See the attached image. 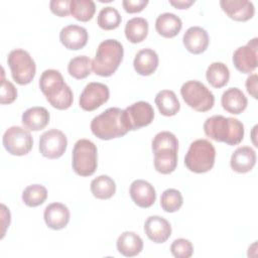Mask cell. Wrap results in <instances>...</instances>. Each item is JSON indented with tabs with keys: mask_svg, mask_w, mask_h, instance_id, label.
Returning a JSON list of instances; mask_svg holds the SVG:
<instances>
[{
	"mask_svg": "<svg viewBox=\"0 0 258 258\" xmlns=\"http://www.w3.org/2000/svg\"><path fill=\"white\" fill-rule=\"evenodd\" d=\"M46 226L52 230H61L70 221V211L61 203H52L46 206L43 213Z\"/></svg>",
	"mask_w": 258,
	"mask_h": 258,
	"instance_id": "d6986e66",
	"label": "cell"
},
{
	"mask_svg": "<svg viewBox=\"0 0 258 258\" xmlns=\"http://www.w3.org/2000/svg\"><path fill=\"white\" fill-rule=\"evenodd\" d=\"M154 102L158 108V111L163 116H173L180 109L179 101L175 93L171 90L159 91L155 96Z\"/></svg>",
	"mask_w": 258,
	"mask_h": 258,
	"instance_id": "4316f807",
	"label": "cell"
},
{
	"mask_svg": "<svg viewBox=\"0 0 258 258\" xmlns=\"http://www.w3.org/2000/svg\"><path fill=\"white\" fill-rule=\"evenodd\" d=\"M182 41L187 51L194 54H200L208 48L210 39L208 32L203 27L191 26L184 32Z\"/></svg>",
	"mask_w": 258,
	"mask_h": 258,
	"instance_id": "ac0fdd59",
	"label": "cell"
},
{
	"mask_svg": "<svg viewBox=\"0 0 258 258\" xmlns=\"http://www.w3.org/2000/svg\"><path fill=\"white\" fill-rule=\"evenodd\" d=\"M246 88L248 93L254 99H257V75L256 74H252L247 78Z\"/></svg>",
	"mask_w": 258,
	"mask_h": 258,
	"instance_id": "60d3db41",
	"label": "cell"
},
{
	"mask_svg": "<svg viewBox=\"0 0 258 258\" xmlns=\"http://www.w3.org/2000/svg\"><path fill=\"white\" fill-rule=\"evenodd\" d=\"M257 49V37L252 38L245 45L239 46L233 53V63L235 68L243 74H250L254 72L258 64Z\"/></svg>",
	"mask_w": 258,
	"mask_h": 258,
	"instance_id": "4fadbf2b",
	"label": "cell"
},
{
	"mask_svg": "<svg viewBox=\"0 0 258 258\" xmlns=\"http://www.w3.org/2000/svg\"><path fill=\"white\" fill-rule=\"evenodd\" d=\"M121 20V15L116 8L112 6H106L100 10L97 23L102 29L112 30L120 25Z\"/></svg>",
	"mask_w": 258,
	"mask_h": 258,
	"instance_id": "836d02e7",
	"label": "cell"
},
{
	"mask_svg": "<svg viewBox=\"0 0 258 258\" xmlns=\"http://www.w3.org/2000/svg\"><path fill=\"white\" fill-rule=\"evenodd\" d=\"M92 71V60L87 55H78L73 57L68 64L69 74L77 79L83 80L90 76Z\"/></svg>",
	"mask_w": 258,
	"mask_h": 258,
	"instance_id": "1f68e13d",
	"label": "cell"
},
{
	"mask_svg": "<svg viewBox=\"0 0 258 258\" xmlns=\"http://www.w3.org/2000/svg\"><path fill=\"white\" fill-rule=\"evenodd\" d=\"M91 131L102 140L124 136L129 130L123 120V110L117 107L108 108L92 120Z\"/></svg>",
	"mask_w": 258,
	"mask_h": 258,
	"instance_id": "277c9868",
	"label": "cell"
},
{
	"mask_svg": "<svg viewBox=\"0 0 258 258\" xmlns=\"http://www.w3.org/2000/svg\"><path fill=\"white\" fill-rule=\"evenodd\" d=\"M171 148L178 150V140L176 136L169 131H161L157 133L152 140V151L159 149Z\"/></svg>",
	"mask_w": 258,
	"mask_h": 258,
	"instance_id": "d590c367",
	"label": "cell"
},
{
	"mask_svg": "<svg viewBox=\"0 0 258 258\" xmlns=\"http://www.w3.org/2000/svg\"><path fill=\"white\" fill-rule=\"evenodd\" d=\"M183 101L198 112H207L215 104L214 94L201 82L192 80L185 82L180 88Z\"/></svg>",
	"mask_w": 258,
	"mask_h": 258,
	"instance_id": "52a82bcc",
	"label": "cell"
},
{
	"mask_svg": "<svg viewBox=\"0 0 258 258\" xmlns=\"http://www.w3.org/2000/svg\"><path fill=\"white\" fill-rule=\"evenodd\" d=\"M98 150L89 139H79L73 148L72 165L74 171L80 176L92 175L98 166Z\"/></svg>",
	"mask_w": 258,
	"mask_h": 258,
	"instance_id": "8992f818",
	"label": "cell"
},
{
	"mask_svg": "<svg viewBox=\"0 0 258 258\" xmlns=\"http://www.w3.org/2000/svg\"><path fill=\"white\" fill-rule=\"evenodd\" d=\"M89 34L85 27L70 24L61 28L59 32V40L60 42L69 49L78 50L83 48L88 42Z\"/></svg>",
	"mask_w": 258,
	"mask_h": 258,
	"instance_id": "e0dca14e",
	"label": "cell"
},
{
	"mask_svg": "<svg viewBox=\"0 0 258 258\" xmlns=\"http://www.w3.org/2000/svg\"><path fill=\"white\" fill-rule=\"evenodd\" d=\"M109 96L110 91L107 85L99 82H91L81 93L79 104L85 111H94L106 103Z\"/></svg>",
	"mask_w": 258,
	"mask_h": 258,
	"instance_id": "7c38bea8",
	"label": "cell"
},
{
	"mask_svg": "<svg viewBox=\"0 0 258 258\" xmlns=\"http://www.w3.org/2000/svg\"><path fill=\"white\" fill-rule=\"evenodd\" d=\"M170 252L175 258H189L194 253V246L189 240L178 238L172 242Z\"/></svg>",
	"mask_w": 258,
	"mask_h": 258,
	"instance_id": "8d00e7d4",
	"label": "cell"
},
{
	"mask_svg": "<svg viewBox=\"0 0 258 258\" xmlns=\"http://www.w3.org/2000/svg\"><path fill=\"white\" fill-rule=\"evenodd\" d=\"M148 4V0H123L122 5L126 12L136 13L142 11Z\"/></svg>",
	"mask_w": 258,
	"mask_h": 258,
	"instance_id": "ab89813d",
	"label": "cell"
},
{
	"mask_svg": "<svg viewBox=\"0 0 258 258\" xmlns=\"http://www.w3.org/2000/svg\"><path fill=\"white\" fill-rule=\"evenodd\" d=\"M125 36L132 43L144 40L148 33V21L143 17H133L126 22Z\"/></svg>",
	"mask_w": 258,
	"mask_h": 258,
	"instance_id": "83f0119b",
	"label": "cell"
},
{
	"mask_svg": "<svg viewBox=\"0 0 258 258\" xmlns=\"http://www.w3.org/2000/svg\"><path fill=\"white\" fill-rule=\"evenodd\" d=\"M71 0H51L49 2V8L51 12L59 17L68 16L70 12Z\"/></svg>",
	"mask_w": 258,
	"mask_h": 258,
	"instance_id": "f35d334b",
	"label": "cell"
},
{
	"mask_svg": "<svg viewBox=\"0 0 258 258\" xmlns=\"http://www.w3.org/2000/svg\"><path fill=\"white\" fill-rule=\"evenodd\" d=\"M7 62L11 70L12 78L17 84L27 85L33 80L36 66L28 51L21 48L11 50L8 54Z\"/></svg>",
	"mask_w": 258,
	"mask_h": 258,
	"instance_id": "ba28073f",
	"label": "cell"
},
{
	"mask_svg": "<svg viewBox=\"0 0 258 258\" xmlns=\"http://www.w3.org/2000/svg\"><path fill=\"white\" fill-rule=\"evenodd\" d=\"M129 194L134 204L144 209L151 207L156 200V191L153 185L143 179L132 181Z\"/></svg>",
	"mask_w": 258,
	"mask_h": 258,
	"instance_id": "9a60e30c",
	"label": "cell"
},
{
	"mask_svg": "<svg viewBox=\"0 0 258 258\" xmlns=\"http://www.w3.org/2000/svg\"><path fill=\"white\" fill-rule=\"evenodd\" d=\"M182 27L181 19L171 12H164L157 16L155 29L163 37L170 38L176 36Z\"/></svg>",
	"mask_w": 258,
	"mask_h": 258,
	"instance_id": "603a6c76",
	"label": "cell"
},
{
	"mask_svg": "<svg viewBox=\"0 0 258 258\" xmlns=\"http://www.w3.org/2000/svg\"><path fill=\"white\" fill-rule=\"evenodd\" d=\"M2 142L8 153L16 156L27 154L33 145L30 132L20 126L9 127L3 134Z\"/></svg>",
	"mask_w": 258,
	"mask_h": 258,
	"instance_id": "9c48e42d",
	"label": "cell"
},
{
	"mask_svg": "<svg viewBox=\"0 0 258 258\" xmlns=\"http://www.w3.org/2000/svg\"><path fill=\"white\" fill-rule=\"evenodd\" d=\"M67 146V136L55 128L43 132L39 138V151L42 156L49 159L60 157L66 152Z\"/></svg>",
	"mask_w": 258,
	"mask_h": 258,
	"instance_id": "8fae6325",
	"label": "cell"
},
{
	"mask_svg": "<svg viewBox=\"0 0 258 258\" xmlns=\"http://www.w3.org/2000/svg\"><path fill=\"white\" fill-rule=\"evenodd\" d=\"M124 49L121 42L116 39H105L97 48L92 60L93 72L100 77H110L119 68L123 59Z\"/></svg>",
	"mask_w": 258,
	"mask_h": 258,
	"instance_id": "3957f363",
	"label": "cell"
},
{
	"mask_svg": "<svg viewBox=\"0 0 258 258\" xmlns=\"http://www.w3.org/2000/svg\"><path fill=\"white\" fill-rule=\"evenodd\" d=\"M154 118L153 107L145 101L136 102L123 110V120L128 130H137L149 125Z\"/></svg>",
	"mask_w": 258,
	"mask_h": 258,
	"instance_id": "30bf717a",
	"label": "cell"
},
{
	"mask_svg": "<svg viewBox=\"0 0 258 258\" xmlns=\"http://www.w3.org/2000/svg\"><path fill=\"white\" fill-rule=\"evenodd\" d=\"M39 88L53 108L66 110L72 106L73 92L57 70H45L40 76Z\"/></svg>",
	"mask_w": 258,
	"mask_h": 258,
	"instance_id": "6da1fadb",
	"label": "cell"
},
{
	"mask_svg": "<svg viewBox=\"0 0 258 258\" xmlns=\"http://www.w3.org/2000/svg\"><path fill=\"white\" fill-rule=\"evenodd\" d=\"M96 11V5L92 0H71L70 12L80 21L86 22L93 18Z\"/></svg>",
	"mask_w": 258,
	"mask_h": 258,
	"instance_id": "4dcf8cb0",
	"label": "cell"
},
{
	"mask_svg": "<svg viewBox=\"0 0 258 258\" xmlns=\"http://www.w3.org/2000/svg\"><path fill=\"white\" fill-rule=\"evenodd\" d=\"M216 149L207 139H197L190 143L184 157V164L192 172L205 173L215 164Z\"/></svg>",
	"mask_w": 258,
	"mask_h": 258,
	"instance_id": "5b68a950",
	"label": "cell"
},
{
	"mask_svg": "<svg viewBox=\"0 0 258 258\" xmlns=\"http://www.w3.org/2000/svg\"><path fill=\"white\" fill-rule=\"evenodd\" d=\"M154 153V167L162 174L171 173L177 165V150L171 148L159 149Z\"/></svg>",
	"mask_w": 258,
	"mask_h": 258,
	"instance_id": "484cf974",
	"label": "cell"
},
{
	"mask_svg": "<svg viewBox=\"0 0 258 258\" xmlns=\"http://www.w3.org/2000/svg\"><path fill=\"white\" fill-rule=\"evenodd\" d=\"M256 163V152L249 146L237 148L230 160L231 168L238 173H246L250 171Z\"/></svg>",
	"mask_w": 258,
	"mask_h": 258,
	"instance_id": "ffe728a7",
	"label": "cell"
},
{
	"mask_svg": "<svg viewBox=\"0 0 258 258\" xmlns=\"http://www.w3.org/2000/svg\"><path fill=\"white\" fill-rule=\"evenodd\" d=\"M144 232L151 241L161 244L170 237L171 226L166 219L160 216H150L144 223Z\"/></svg>",
	"mask_w": 258,
	"mask_h": 258,
	"instance_id": "5bb4252c",
	"label": "cell"
},
{
	"mask_svg": "<svg viewBox=\"0 0 258 258\" xmlns=\"http://www.w3.org/2000/svg\"><path fill=\"white\" fill-rule=\"evenodd\" d=\"M91 191L93 196L100 200L112 198L116 191V183L109 175H99L91 181Z\"/></svg>",
	"mask_w": 258,
	"mask_h": 258,
	"instance_id": "f1b7e54d",
	"label": "cell"
},
{
	"mask_svg": "<svg viewBox=\"0 0 258 258\" xmlns=\"http://www.w3.org/2000/svg\"><path fill=\"white\" fill-rule=\"evenodd\" d=\"M206 78L212 87L219 89L228 84L230 79V71L225 63L215 61L208 67Z\"/></svg>",
	"mask_w": 258,
	"mask_h": 258,
	"instance_id": "f546056e",
	"label": "cell"
},
{
	"mask_svg": "<svg viewBox=\"0 0 258 258\" xmlns=\"http://www.w3.org/2000/svg\"><path fill=\"white\" fill-rule=\"evenodd\" d=\"M169 3L178 9H186L195 3V0H169Z\"/></svg>",
	"mask_w": 258,
	"mask_h": 258,
	"instance_id": "b9f144b4",
	"label": "cell"
},
{
	"mask_svg": "<svg viewBox=\"0 0 258 258\" xmlns=\"http://www.w3.org/2000/svg\"><path fill=\"white\" fill-rule=\"evenodd\" d=\"M223 11L236 21H247L254 16L255 7L248 0H221Z\"/></svg>",
	"mask_w": 258,
	"mask_h": 258,
	"instance_id": "2e32d148",
	"label": "cell"
},
{
	"mask_svg": "<svg viewBox=\"0 0 258 258\" xmlns=\"http://www.w3.org/2000/svg\"><path fill=\"white\" fill-rule=\"evenodd\" d=\"M205 134L211 139L229 145L239 144L244 137V125L241 121L223 115H214L204 123Z\"/></svg>",
	"mask_w": 258,
	"mask_h": 258,
	"instance_id": "7a4b0ae2",
	"label": "cell"
},
{
	"mask_svg": "<svg viewBox=\"0 0 258 258\" xmlns=\"http://www.w3.org/2000/svg\"><path fill=\"white\" fill-rule=\"evenodd\" d=\"M17 98V90L14 85L4 78V69H2V81L0 92V103L11 104Z\"/></svg>",
	"mask_w": 258,
	"mask_h": 258,
	"instance_id": "74e56055",
	"label": "cell"
},
{
	"mask_svg": "<svg viewBox=\"0 0 258 258\" xmlns=\"http://www.w3.org/2000/svg\"><path fill=\"white\" fill-rule=\"evenodd\" d=\"M117 250L125 257L138 255L143 249V241L139 235L134 232H123L117 239Z\"/></svg>",
	"mask_w": 258,
	"mask_h": 258,
	"instance_id": "d4e9b609",
	"label": "cell"
},
{
	"mask_svg": "<svg viewBox=\"0 0 258 258\" xmlns=\"http://www.w3.org/2000/svg\"><path fill=\"white\" fill-rule=\"evenodd\" d=\"M183 203L181 192L175 188L165 189L160 197V206L166 213L178 211Z\"/></svg>",
	"mask_w": 258,
	"mask_h": 258,
	"instance_id": "e575fe53",
	"label": "cell"
},
{
	"mask_svg": "<svg viewBox=\"0 0 258 258\" xmlns=\"http://www.w3.org/2000/svg\"><path fill=\"white\" fill-rule=\"evenodd\" d=\"M221 103L224 110L231 114L239 115L246 109L248 100L239 88H230L223 93Z\"/></svg>",
	"mask_w": 258,
	"mask_h": 258,
	"instance_id": "44dd1931",
	"label": "cell"
},
{
	"mask_svg": "<svg viewBox=\"0 0 258 258\" xmlns=\"http://www.w3.org/2000/svg\"><path fill=\"white\" fill-rule=\"evenodd\" d=\"M47 198V189L42 184H30L26 186L22 192V201L23 203L30 207L34 208L40 206L44 203Z\"/></svg>",
	"mask_w": 258,
	"mask_h": 258,
	"instance_id": "d6a6232c",
	"label": "cell"
},
{
	"mask_svg": "<svg viewBox=\"0 0 258 258\" xmlns=\"http://www.w3.org/2000/svg\"><path fill=\"white\" fill-rule=\"evenodd\" d=\"M49 118V113L44 107L35 106L24 111L21 117V122L27 129L38 131L48 124Z\"/></svg>",
	"mask_w": 258,
	"mask_h": 258,
	"instance_id": "cb8c5ba5",
	"label": "cell"
},
{
	"mask_svg": "<svg viewBox=\"0 0 258 258\" xmlns=\"http://www.w3.org/2000/svg\"><path fill=\"white\" fill-rule=\"evenodd\" d=\"M158 55L151 48H143L139 50L133 60V66L141 76H150L153 74L158 67Z\"/></svg>",
	"mask_w": 258,
	"mask_h": 258,
	"instance_id": "7402d4cb",
	"label": "cell"
}]
</instances>
